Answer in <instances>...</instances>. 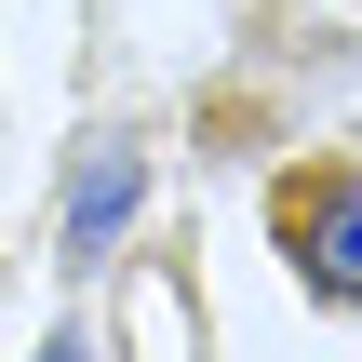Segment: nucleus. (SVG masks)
<instances>
[{"mask_svg":"<svg viewBox=\"0 0 362 362\" xmlns=\"http://www.w3.org/2000/svg\"><path fill=\"white\" fill-rule=\"evenodd\" d=\"M134 188H148V161H134V148H94V161L67 175V255H107L121 215H134Z\"/></svg>","mask_w":362,"mask_h":362,"instance_id":"obj_2","label":"nucleus"},{"mask_svg":"<svg viewBox=\"0 0 362 362\" xmlns=\"http://www.w3.org/2000/svg\"><path fill=\"white\" fill-rule=\"evenodd\" d=\"M282 255L322 309H362V175H296L282 188Z\"/></svg>","mask_w":362,"mask_h":362,"instance_id":"obj_1","label":"nucleus"},{"mask_svg":"<svg viewBox=\"0 0 362 362\" xmlns=\"http://www.w3.org/2000/svg\"><path fill=\"white\" fill-rule=\"evenodd\" d=\"M40 362H94V349H67V336H54V349H40Z\"/></svg>","mask_w":362,"mask_h":362,"instance_id":"obj_3","label":"nucleus"}]
</instances>
